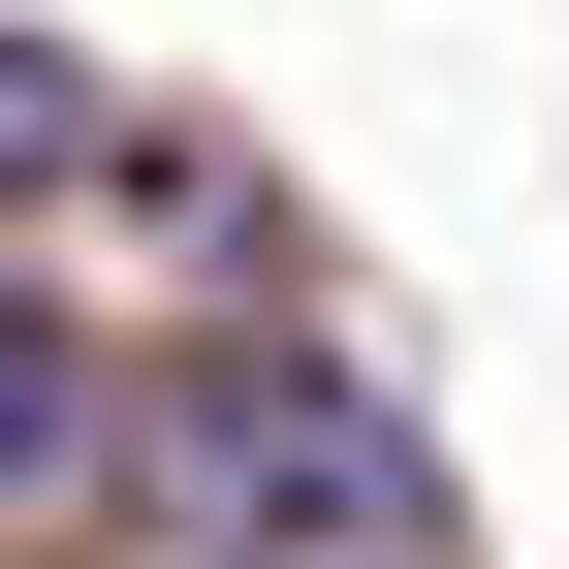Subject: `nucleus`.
I'll list each match as a JSON object with an SVG mask.
<instances>
[{
    "mask_svg": "<svg viewBox=\"0 0 569 569\" xmlns=\"http://www.w3.org/2000/svg\"><path fill=\"white\" fill-rule=\"evenodd\" d=\"M190 475H222L284 569H443V475H411L380 380H222V411H190Z\"/></svg>",
    "mask_w": 569,
    "mask_h": 569,
    "instance_id": "nucleus-1",
    "label": "nucleus"
},
{
    "mask_svg": "<svg viewBox=\"0 0 569 569\" xmlns=\"http://www.w3.org/2000/svg\"><path fill=\"white\" fill-rule=\"evenodd\" d=\"M63 475H96V348L0 284V507H63Z\"/></svg>",
    "mask_w": 569,
    "mask_h": 569,
    "instance_id": "nucleus-2",
    "label": "nucleus"
},
{
    "mask_svg": "<svg viewBox=\"0 0 569 569\" xmlns=\"http://www.w3.org/2000/svg\"><path fill=\"white\" fill-rule=\"evenodd\" d=\"M0 159H96V63H63L32 0H0Z\"/></svg>",
    "mask_w": 569,
    "mask_h": 569,
    "instance_id": "nucleus-3",
    "label": "nucleus"
}]
</instances>
